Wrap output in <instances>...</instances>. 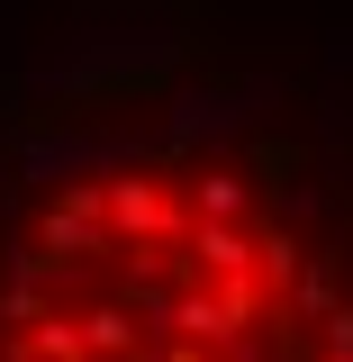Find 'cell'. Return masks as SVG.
Segmentation results:
<instances>
[{
	"label": "cell",
	"mask_w": 353,
	"mask_h": 362,
	"mask_svg": "<svg viewBox=\"0 0 353 362\" xmlns=\"http://www.w3.org/2000/svg\"><path fill=\"white\" fill-rule=\"evenodd\" d=\"M0 362H353V226L254 145L73 163L0 226Z\"/></svg>",
	"instance_id": "obj_1"
}]
</instances>
